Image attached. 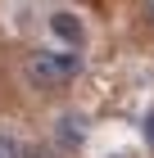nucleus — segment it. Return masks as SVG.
<instances>
[{"mask_svg": "<svg viewBox=\"0 0 154 158\" xmlns=\"http://www.w3.org/2000/svg\"><path fill=\"white\" fill-rule=\"evenodd\" d=\"M77 73H82V59L73 50H36L32 59H27V81L36 90H55V86L73 81Z\"/></svg>", "mask_w": 154, "mask_h": 158, "instance_id": "obj_1", "label": "nucleus"}, {"mask_svg": "<svg viewBox=\"0 0 154 158\" xmlns=\"http://www.w3.org/2000/svg\"><path fill=\"white\" fill-rule=\"evenodd\" d=\"M55 140H59V149H82L86 145V118L82 113H64L59 122H55Z\"/></svg>", "mask_w": 154, "mask_h": 158, "instance_id": "obj_2", "label": "nucleus"}, {"mask_svg": "<svg viewBox=\"0 0 154 158\" xmlns=\"http://www.w3.org/2000/svg\"><path fill=\"white\" fill-rule=\"evenodd\" d=\"M50 32H55V36H59L68 50H73V45H82V36H86L82 18H77L73 9H55V14H50Z\"/></svg>", "mask_w": 154, "mask_h": 158, "instance_id": "obj_3", "label": "nucleus"}, {"mask_svg": "<svg viewBox=\"0 0 154 158\" xmlns=\"http://www.w3.org/2000/svg\"><path fill=\"white\" fill-rule=\"evenodd\" d=\"M23 154H27V149L18 145L14 135H5V131H0V158H23Z\"/></svg>", "mask_w": 154, "mask_h": 158, "instance_id": "obj_4", "label": "nucleus"}, {"mask_svg": "<svg viewBox=\"0 0 154 158\" xmlns=\"http://www.w3.org/2000/svg\"><path fill=\"white\" fill-rule=\"evenodd\" d=\"M23 158H55V149H46V145H36V149H27Z\"/></svg>", "mask_w": 154, "mask_h": 158, "instance_id": "obj_5", "label": "nucleus"}, {"mask_svg": "<svg viewBox=\"0 0 154 158\" xmlns=\"http://www.w3.org/2000/svg\"><path fill=\"white\" fill-rule=\"evenodd\" d=\"M145 140H150V145H154V113H150V118H145Z\"/></svg>", "mask_w": 154, "mask_h": 158, "instance_id": "obj_6", "label": "nucleus"}, {"mask_svg": "<svg viewBox=\"0 0 154 158\" xmlns=\"http://www.w3.org/2000/svg\"><path fill=\"white\" fill-rule=\"evenodd\" d=\"M145 18H150V23H154V0H150V5H145Z\"/></svg>", "mask_w": 154, "mask_h": 158, "instance_id": "obj_7", "label": "nucleus"}]
</instances>
